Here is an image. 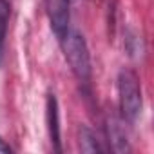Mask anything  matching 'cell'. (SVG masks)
I'll list each match as a JSON object with an SVG mask.
<instances>
[{
  "label": "cell",
  "mask_w": 154,
  "mask_h": 154,
  "mask_svg": "<svg viewBox=\"0 0 154 154\" xmlns=\"http://www.w3.org/2000/svg\"><path fill=\"white\" fill-rule=\"evenodd\" d=\"M65 60L71 67V71L74 72L76 80L84 85L91 84V56H89V49L85 44L84 35H80L78 31H67V35L60 40Z\"/></svg>",
  "instance_id": "6da1fadb"
},
{
  "label": "cell",
  "mask_w": 154,
  "mask_h": 154,
  "mask_svg": "<svg viewBox=\"0 0 154 154\" xmlns=\"http://www.w3.org/2000/svg\"><path fill=\"white\" fill-rule=\"evenodd\" d=\"M118 102L122 120L134 123L141 114L143 100H141V84L136 72L129 69H122L118 74Z\"/></svg>",
  "instance_id": "7a4b0ae2"
},
{
  "label": "cell",
  "mask_w": 154,
  "mask_h": 154,
  "mask_svg": "<svg viewBox=\"0 0 154 154\" xmlns=\"http://www.w3.org/2000/svg\"><path fill=\"white\" fill-rule=\"evenodd\" d=\"M51 27L58 38V42L69 31V2L67 0H45Z\"/></svg>",
  "instance_id": "3957f363"
},
{
  "label": "cell",
  "mask_w": 154,
  "mask_h": 154,
  "mask_svg": "<svg viewBox=\"0 0 154 154\" xmlns=\"http://www.w3.org/2000/svg\"><path fill=\"white\" fill-rule=\"evenodd\" d=\"M47 125H49V136L54 143L56 150H62L60 147V125H58V103L54 94H47Z\"/></svg>",
  "instance_id": "277c9868"
},
{
  "label": "cell",
  "mask_w": 154,
  "mask_h": 154,
  "mask_svg": "<svg viewBox=\"0 0 154 154\" xmlns=\"http://www.w3.org/2000/svg\"><path fill=\"white\" fill-rule=\"evenodd\" d=\"M122 122H123V120H122ZM122 122H118V120H111V122H109V138H111L112 147H114L116 152L129 150L127 134H125V131L122 129Z\"/></svg>",
  "instance_id": "5b68a950"
},
{
  "label": "cell",
  "mask_w": 154,
  "mask_h": 154,
  "mask_svg": "<svg viewBox=\"0 0 154 154\" xmlns=\"http://www.w3.org/2000/svg\"><path fill=\"white\" fill-rule=\"evenodd\" d=\"M9 15H11L9 4L6 2V0H0V56H2V49H4V40H6V33H8Z\"/></svg>",
  "instance_id": "8992f818"
},
{
  "label": "cell",
  "mask_w": 154,
  "mask_h": 154,
  "mask_svg": "<svg viewBox=\"0 0 154 154\" xmlns=\"http://www.w3.org/2000/svg\"><path fill=\"white\" fill-rule=\"evenodd\" d=\"M80 147H82L84 152H98L100 150L96 136L87 127H82V131H80Z\"/></svg>",
  "instance_id": "52a82bcc"
},
{
  "label": "cell",
  "mask_w": 154,
  "mask_h": 154,
  "mask_svg": "<svg viewBox=\"0 0 154 154\" xmlns=\"http://www.w3.org/2000/svg\"><path fill=\"white\" fill-rule=\"evenodd\" d=\"M0 152H11V149H9V145L0 138Z\"/></svg>",
  "instance_id": "ba28073f"
},
{
  "label": "cell",
  "mask_w": 154,
  "mask_h": 154,
  "mask_svg": "<svg viewBox=\"0 0 154 154\" xmlns=\"http://www.w3.org/2000/svg\"><path fill=\"white\" fill-rule=\"evenodd\" d=\"M67 2H69V6H74V4H80L82 0H67Z\"/></svg>",
  "instance_id": "9c48e42d"
}]
</instances>
